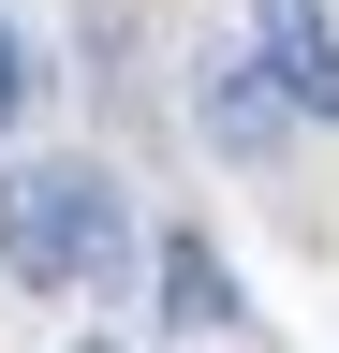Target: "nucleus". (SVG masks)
I'll list each match as a JSON object with an SVG mask.
<instances>
[{
    "instance_id": "nucleus-1",
    "label": "nucleus",
    "mask_w": 339,
    "mask_h": 353,
    "mask_svg": "<svg viewBox=\"0 0 339 353\" xmlns=\"http://www.w3.org/2000/svg\"><path fill=\"white\" fill-rule=\"evenodd\" d=\"M118 176L104 162H0V280L15 294H89L118 265Z\"/></svg>"
},
{
    "instance_id": "nucleus-2",
    "label": "nucleus",
    "mask_w": 339,
    "mask_h": 353,
    "mask_svg": "<svg viewBox=\"0 0 339 353\" xmlns=\"http://www.w3.org/2000/svg\"><path fill=\"white\" fill-rule=\"evenodd\" d=\"M251 74L280 88L295 118H339V0H251Z\"/></svg>"
},
{
    "instance_id": "nucleus-3",
    "label": "nucleus",
    "mask_w": 339,
    "mask_h": 353,
    "mask_svg": "<svg viewBox=\"0 0 339 353\" xmlns=\"http://www.w3.org/2000/svg\"><path fill=\"white\" fill-rule=\"evenodd\" d=\"M192 118H206V148H236V162H266L280 132H295V103L266 74H251V44H222V59H206V88H192Z\"/></svg>"
},
{
    "instance_id": "nucleus-4",
    "label": "nucleus",
    "mask_w": 339,
    "mask_h": 353,
    "mask_svg": "<svg viewBox=\"0 0 339 353\" xmlns=\"http://www.w3.org/2000/svg\"><path fill=\"white\" fill-rule=\"evenodd\" d=\"M162 324H192V339L236 324V265L206 250V236H162Z\"/></svg>"
},
{
    "instance_id": "nucleus-5",
    "label": "nucleus",
    "mask_w": 339,
    "mask_h": 353,
    "mask_svg": "<svg viewBox=\"0 0 339 353\" xmlns=\"http://www.w3.org/2000/svg\"><path fill=\"white\" fill-rule=\"evenodd\" d=\"M15 118H30V30L0 15V132H15Z\"/></svg>"
},
{
    "instance_id": "nucleus-6",
    "label": "nucleus",
    "mask_w": 339,
    "mask_h": 353,
    "mask_svg": "<svg viewBox=\"0 0 339 353\" xmlns=\"http://www.w3.org/2000/svg\"><path fill=\"white\" fill-rule=\"evenodd\" d=\"M74 353H118V339H74Z\"/></svg>"
}]
</instances>
